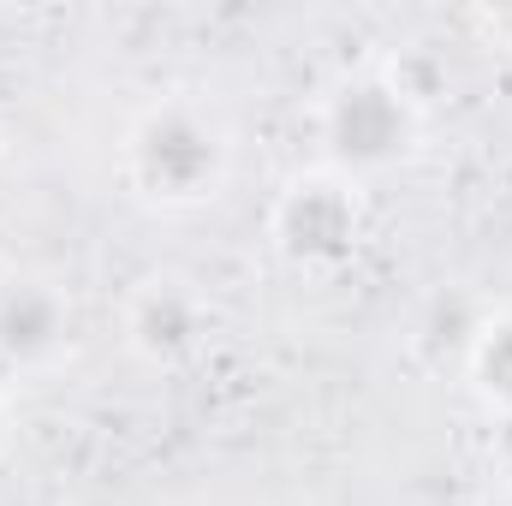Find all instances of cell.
<instances>
[{
	"label": "cell",
	"mask_w": 512,
	"mask_h": 506,
	"mask_svg": "<svg viewBox=\"0 0 512 506\" xmlns=\"http://www.w3.org/2000/svg\"><path fill=\"white\" fill-rule=\"evenodd\" d=\"M489 376H495V381L512 393V328L495 340V352H489Z\"/></svg>",
	"instance_id": "obj_1"
}]
</instances>
